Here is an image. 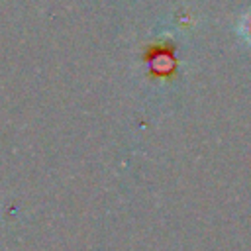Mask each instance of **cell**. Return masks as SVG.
Instances as JSON below:
<instances>
[{
	"mask_svg": "<svg viewBox=\"0 0 251 251\" xmlns=\"http://www.w3.org/2000/svg\"><path fill=\"white\" fill-rule=\"evenodd\" d=\"M237 29H239V35H241L247 43H251V10L243 12V16L239 18Z\"/></svg>",
	"mask_w": 251,
	"mask_h": 251,
	"instance_id": "obj_1",
	"label": "cell"
}]
</instances>
